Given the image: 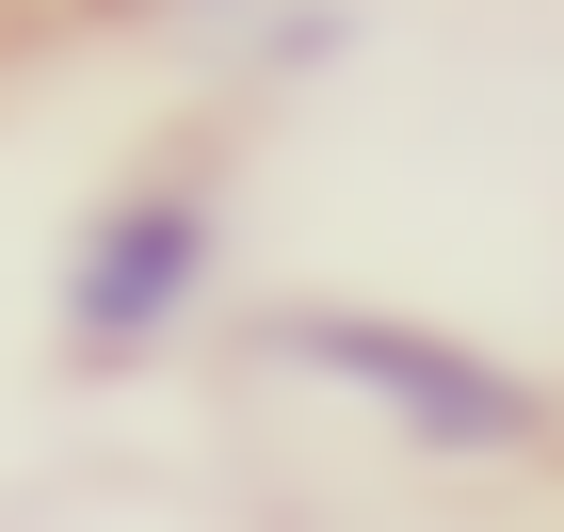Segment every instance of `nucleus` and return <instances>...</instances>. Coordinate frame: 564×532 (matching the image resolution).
I'll return each mask as SVG.
<instances>
[{
  "mask_svg": "<svg viewBox=\"0 0 564 532\" xmlns=\"http://www.w3.org/2000/svg\"><path fill=\"white\" fill-rule=\"evenodd\" d=\"M274 355H306L323 388H355V403H388L420 452H532L549 436V403L500 371V355H468V339H420V323H371V307H291L274 323Z\"/></svg>",
  "mask_w": 564,
  "mask_h": 532,
  "instance_id": "nucleus-1",
  "label": "nucleus"
},
{
  "mask_svg": "<svg viewBox=\"0 0 564 532\" xmlns=\"http://www.w3.org/2000/svg\"><path fill=\"white\" fill-rule=\"evenodd\" d=\"M210 259H226L210 194H113L82 226V259H65V339L82 355H162L194 323V291H210Z\"/></svg>",
  "mask_w": 564,
  "mask_h": 532,
  "instance_id": "nucleus-2",
  "label": "nucleus"
},
{
  "mask_svg": "<svg viewBox=\"0 0 564 532\" xmlns=\"http://www.w3.org/2000/svg\"><path fill=\"white\" fill-rule=\"evenodd\" d=\"M210 17H274V33H323V0H210Z\"/></svg>",
  "mask_w": 564,
  "mask_h": 532,
  "instance_id": "nucleus-3",
  "label": "nucleus"
}]
</instances>
